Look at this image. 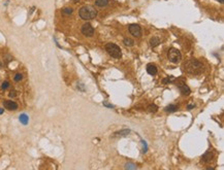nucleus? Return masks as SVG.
<instances>
[{"label": "nucleus", "instance_id": "5", "mask_svg": "<svg viewBox=\"0 0 224 170\" xmlns=\"http://www.w3.org/2000/svg\"><path fill=\"white\" fill-rule=\"evenodd\" d=\"M81 31L85 36H92L94 34V28L89 23H86L82 26Z\"/></svg>", "mask_w": 224, "mask_h": 170}, {"label": "nucleus", "instance_id": "4", "mask_svg": "<svg viewBox=\"0 0 224 170\" xmlns=\"http://www.w3.org/2000/svg\"><path fill=\"white\" fill-rule=\"evenodd\" d=\"M167 57L170 59V61H171L172 63H177L181 60L182 55H181V52L179 51V49H177L175 48H171V49H170V51L167 53Z\"/></svg>", "mask_w": 224, "mask_h": 170}, {"label": "nucleus", "instance_id": "20", "mask_svg": "<svg viewBox=\"0 0 224 170\" xmlns=\"http://www.w3.org/2000/svg\"><path fill=\"white\" fill-rule=\"evenodd\" d=\"M171 82H173V77H165L163 79V84H168Z\"/></svg>", "mask_w": 224, "mask_h": 170}, {"label": "nucleus", "instance_id": "13", "mask_svg": "<svg viewBox=\"0 0 224 170\" xmlns=\"http://www.w3.org/2000/svg\"><path fill=\"white\" fill-rule=\"evenodd\" d=\"M159 43H160V39H159L158 37H153L151 40H150V46H151L152 48L157 47Z\"/></svg>", "mask_w": 224, "mask_h": 170}, {"label": "nucleus", "instance_id": "19", "mask_svg": "<svg viewBox=\"0 0 224 170\" xmlns=\"http://www.w3.org/2000/svg\"><path fill=\"white\" fill-rule=\"evenodd\" d=\"M22 78H23V75L21 73H17L16 75H14V82H20V81H22Z\"/></svg>", "mask_w": 224, "mask_h": 170}, {"label": "nucleus", "instance_id": "8", "mask_svg": "<svg viewBox=\"0 0 224 170\" xmlns=\"http://www.w3.org/2000/svg\"><path fill=\"white\" fill-rule=\"evenodd\" d=\"M213 158V153L212 152H207L203 157L201 158V163H209L211 161V159Z\"/></svg>", "mask_w": 224, "mask_h": 170}, {"label": "nucleus", "instance_id": "14", "mask_svg": "<svg viewBox=\"0 0 224 170\" xmlns=\"http://www.w3.org/2000/svg\"><path fill=\"white\" fill-rule=\"evenodd\" d=\"M95 4L99 7H104L108 4V0H96Z\"/></svg>", "mask_w": 224, "mask_h": 170}, {"label": "nucleus", "instance_id": "27", "mask_svg": "<svg viewBox=\"0 0 224 170\" xmlns=\"http://www.w3.org/2000/svg\"><path fill=\"white\" fill-rule=\"evenodd\" d=\"M218 1L220 2V3H223V2H224V0H218Z\"/></svg>", "mask_w": 224, "mask_h": 170}, {"label": "nucleus", "instance_id": "7", "mask_svg": "<svg viewBox=\"0 0 224 170\" xmlns=\"http://www.w3.org/2000/svg\"><path fill=\"white\" fill-rule=\"evenodd\" d=\"M4 107L7 108L8 110H14V109L18 108V104L13 101H11V100H6V101H4Z\"/></svg>", "mask_w": 224, "mask_h": 170}, {"label": "nucleus", "instance_id": "9", "mask_svg": "<svg viewBox=\"0 0 224 170\" xmlns=\"http://www.w3.org/2000/svg\"><path fill=\"white\" fill-rule=\"evenodd\" d=\"M147 71H148L149 74H151V75H155V74L157 73V68H156L155 65L149 64L147 66Z\"/></svg>", "mask_w": 224, "mask_h": 170}, {"label": "nucleus", "instance_id": "23", "mask_svg": "<svg viewBox=\"0 0 224 170\" xmlns=\"http://www.w3.org/2000/svg\"><path fill=\"white\" fill-rule=\"evenodd\" d=\"M9 96H11V97H16L17 96V92L16 91H12L11 93H9Z\"/></svg>", "mask_w": 224, "mask_h": 170}, {"label": "nucleus", "instance_id": "1", "mask_svg": "<svg viewBox=\"0 0 224 170\" xmlns=\"http://www.w3.org/2000/svg\"><path fill=\"white\" fill-rule=\"evenodd\" d=\"M79 14L83 20L88 21V20H92L94 18H96L97 16V11L93 6L87 5V6H83L79 12Z\"/></svg>", "mask_w": 224, "mask_h": 170}, {"label": "nucleus", "instance_id": "12", "mask_svg": "<svg viewBox=\"0 0 224 170\" xmlns=\"http://www.w3.org/2000/svg\"><path fill=\"white\" fill-rule=\"evenodd\" d=\"M19 120H20V122H21L23 125H27V124H28V121H29V118H28L27 114L22 113L21 116H20Z\"/></svg>", "mask_w": 224, "mask_h": 170}, {"label": "nucleus", "instance_id": "28", "mask_svg": "<svg viewBox=\"0 0 224 170\" xmlns=\"http://www.w3.org/2000/svg\"><path fill=\"white\" fill-rule=\"evenodd\" d=\"M2 68V64H1V62H0V69Z\"/></svg>", "mask_w": 224, "mask_h": 170}, {"label": "nucleus", "instance_id": "17", "mask_svg": "<svg viewBox=\"0 0 224 170\" xmlns=\"http://www.w3.org/2000/svg\"><path fill=\"white\" fill-rule=\"evenodd\" d=\"M149 112H156L158 110V107L155 105V104H150V106L148 107Z\"/></svg>", "mask_w": 224, "mask_h": 170}, {"label": "nucleus", "instance_id": "10", "mask_svg": "<svg viewBox=\"0 0 224 170\" xmlns=\"http://www.w3.org/2000/svg\"><path fill=\"white\" fill-rule=\"evenodd\" d=\"M179 89H180V91H181V93L183 95H189V94H190V89H189L188 86H186L185 84L179 86Z\"/></svg>", "mask_w": 224, "mask_h": 170}, {"label": "nucleus", "instance_id": "11", "mask_svg": "<svg viewBox=\"0 0 224 170\" xmlns=\"http://www.w3.org/2000/svg\"><path fill=\"white\" fill-rule=\"evenodd\" d=\"M164 110L166 112H175L176 110H178V105H176V104H171V105L166 106Z\"/></svg>", "mask_w": 224, "mask_h": 170}, {"label": "nucleus", "instance_id": "24", "mask_svg": "<svg viewBox=\"0 0 224 170\" xmlns=\"http://www.w3.org/2000/svg\"><path fill=\"white\" fill-rule=\"evenodd\" d=\"M193 107H194V104H189V105L187 106L188 109H191V108H193Z\"/></svg>", "mask_w": 224, "mask_h": 170}, {"label": "nucleus", "instance_id": "2", "mask_svg": "<svg viewBox=\"0 0 224 170\" xmlns=\"http://www.w3.org/2000/svg\"><path fill=\"white\" fill-rule=\"evenodd\" d=\"M185 68L189 73H192V74H198L202 71V65L197 60H191V61H189L185 65Z\"/></svg>", "mask_w": 224, "mask_h": 170}, {"label": "nucleus", "instance_id": "6", "mask_svg": "<svg viewBox=\"0 0 224 170\" xmlns=\"http://www.w3.org/2000/svg\"><path fill=\"white\" fill-rule=\"evenodd\" d=\"M129 32H130L134 37L142 36V29L136 24H131L130 26H129Z\"/></svg>", "mask_w": 224, "mask_h": 170}, {"label": "nucleus", "instance_id": "22", "mask_svg": "<svg viewBox=\"0 0 224 170\" xmlns=\"http://www.w3.org/2000/svg\"><path fill=\"white\" fill-rule=\"evenodd\" d=\"M1 88H2V90H6L7 88H9V83H8V82H4V83L2 84Z\"/></svg>", "mask_w": 224, "mask_h": 170}, {"label": "nucleus", "instance_id": "26", "mask_svg": "<svg viewBox=\"0 0 224 170\" xmlns=\"http://www.w3.org/2000/svg\"><path fill=\"white\" fill-rule=\"evenodd\" d=\"M72 1H73V2H74V3H78V2H79V0H72Z\"/></svg>", "mask_w": 224, "mask_h": 170}, {"label": "nucleus", "instance_id": "21", "mask_svg": "<svg viewBox=\"0 0 224 170\" xmlns=\"http://www.w3.org/2000/svg\"><path fill=\"white\" fill-rule=\"evenodd\" d=\"M125 168H126V169H135V168H136V166H135V165H133V164L128 163V164H126V165H125Z\"/></svg>", "mask_w": 224, "mask_h": 170}, {"label": "nucleus", "instance_id": "3", "mask_svg": "<svg viewBox=\"0 0 224 170\" xmlns=\"http://www.w3.org/2000/svg\"><path fill=\"white\" fill-rule=\"evenodd\" d=\"M105 49L113 58L119 59V58L122 57V52H121L120 48L115 43H107L105 46Z\"/></svg>", "mask_w": 224, "mask_h": 170}, {"label": "nucleus", "instance_id": "18", "mask_svg": "<svg viewBox=\"0 0 224 170\" xmlns=\"http://www.w3.org/2000/svg\"><path fill=\"white\" fill-rule=\"evenodd\" d=\"M129 132H130V130L126 129V130H124V131H121V132H117L115 135H120V136H124V135H127V134H129Z\"/></svg>", "mask_w": 224, "mask_h": 170}, {"label": "nucleus", "instance_id": "16", "mask_svg": "<svg viewBox=\"0 0 224 170\" xmlns=\"http://www.w3.org/2000/svg\"><path fill=\"white\" fill-rule=\"evenodd\" d=\"M123 42H124V44H125V46H127V47H132L133 44H134L133 40H131L130 38H124Z\"/></svg>", "mask_w": 224, "mask_h": 170}, {"label": "nucleus", "instance_id": "15", "mask_svg": "<svg viewBox=\"0 0 224 170\" xmlns=\"http://www.w3.org/2000/svg\"><path fill=\"white\" fill-rule=\"evenodd\" d=\"M72 12H73V11H72V8H70V7H65V8L62 9V13L65 14V16H70Z\"/></svg>", "mask_w": 224, "mask_h": 170}, {"label": "nucleus", "instance_id": "25", "mask_svg": "<svg viewBox=\"0 0 224 170\" xmlns=\"http://www.w3.org/2000/svg\"><path fill=\"white\" fill-rule=\"evenodd\" d=\"M4 112V109L3 108H1V107H0V114H2Z\"/></svg>", "mask_w": 224, "mask_h": 170}]
</instances>
